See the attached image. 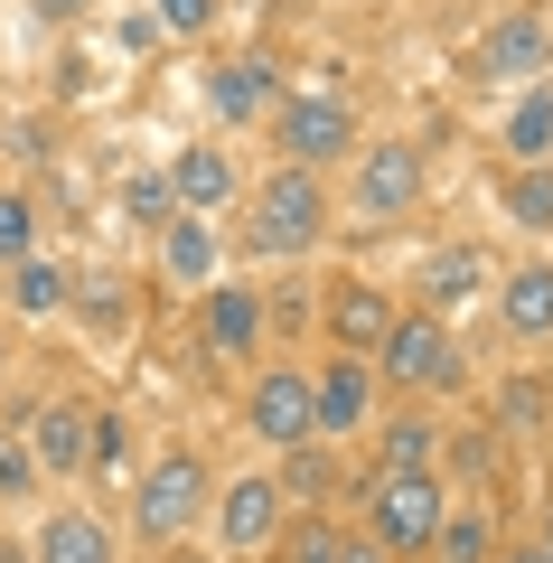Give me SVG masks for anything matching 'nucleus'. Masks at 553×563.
I'll return each instance as SVG.
<instances>
[{"instance_id":"17","label":"nucleus","mask_w":553,"mask_h":563,"mask_svg":"<svg viewBox=\"0 0 553 563\" xmlns=\"http://www.w3.org/2000/svg\"><path fill=\"white\" fill-rule=\"evenodd\" d=\"M169 188H178V217H235V198H244V169H235V151H225L217 132H198V141H178L169 161Z\"/></svg>"},{"instance_id":"15","label":"nucleus","mask_w":553,"mask_h":563,"mask_svg":"<svg viewBox=\"0 0 553 563\" xmlns=\"http://www.w3.org/2000/svg\"><path fill=\"white\" fill-rule=\"evenodd\" d=\"M85 422H95L85 395H47V404L20 413V442H29V461H38L47 488H76L85 479Z\"/></svg>"},{"instance_id":"34","label":"nucleus","mask_w":553,"mask_h":563,"mask_svg":"<svg viewBox=\"0 0 553 563\" xmlns=\"http://www.w3.org/2000/svg\"><path fill=\"white\" fill-rule=\"evenodd\" d=\"M29 10H38L47 29H85V20H95V0H29Z\"/></svg>"},{"instance_id":"16","label":"nucleus","mask_w":553,"mask_h":563,"mask_svg":"<svg viewBox=\"0 0 553 563\" xmlns=\"http://www.w3.org/2000/svg\"><path fill=\"white\" fill-rule=\"evenodd\" d=\"M478 76L488 85H534V76H553V20L544 10H497L488 29H478Z\"/></svg>"},{"instance_id":"24","label":"nucleus","mask_w":553,"mask_h":563,"mask_svg":"<svg viewBox=\"0 0 553 563\" xmlns=\"http://www.w3.org/2000/svg\"><path fill=\"white\" fill-rule=\"evenodd\" d=\"M497 544H507V507L497 498H451V517H441L422 563H497Z\"/></svg>"},{"instance_id":"36","label":"nucleus","mask_w":553,"mask_h":563,"mask_svg":"<svg viewBox=\"0 0 553 563\" xmlns=\"http://www.w3.org/2000/svg\"><path fill=\"white\" fill-rule=\"evenodd\" d=\"M526 536H534V544H544V554H553V488H544V498H534V526H526Z\"/></svg>"},{"instance_id":"31","label":"nucleus","mask_w":553,"mask_h":563,"mask_svg":"<svg viewBox=\"0 0 553 563\" xmlns=\"http://www.w3.org/2000/svg\"><path fill=\"white\" fill-rule=\"evenodd\" d=\"M141 10H151L159 29H169V38H217V20H225V0H141Z\"/></svg>"},{"instance_id":"33","label":"nucleus","mask_w":553,"mask_h":563,"mask_svg":"<svg viewBox=\"0 0 553 563\" xmlns=\"http://www.w3.org/2000/svg\"><path fill=\"white\" fill-rule=\"evenodd\" d=\"M113 38H122V47H132V57H151V47H159V38H169V29H159V20H151V10H122V20H113Z\"/></svg>"},{"instance_id":"32","label":"nucleus","mask_w":553,"mask_h":563,"mask_svg":"<svg viewBox=\"0 0 553 563\" xmlns=\"http://www.w3.org/2000/svg\"><path fill=\"white\" fill-rule=\"evenodd\" d=\"M38 254V198L29 188H0V263Z\"/></svg>"},{"instance_id":"35","label":"nucleus","mask_w":553,"mask_h":563,"mask_svg":"<svg viewBox=\"0 0 553 563\" xmlns=\"http://www.w3.org/2000/svg\"><path fill=\"white\" fill-rule=\"evenodd\" d=\"M497 563H553V554H544L534 536H507V544H497Z\"/></svg>"},{"instance_id":"22","label":"nucleus","mask_w":553,"mask_h":563,"mask_svg":"<svg viewBox=\"0 0 553 563\" xmlns=\"http://www.w3.org/2000/svg\"><path fill=\"white\" fill-rule=\"evenodd\" d=\"M66 301H76V273H66L57 254H20V263H0V310H10V320H57Z\"/></svg>"},{"instance_id":"4","label":"nucleus","mask_w":553,"mask_h":563,"mask_svg":"<svg viewBox=\"0 0 553 563\" xmlns=\"http://www.w3.org/2000/svg\"><path fill=\"white\" fill-rule=\"evenodd\" d=\"M376 385H385V404H460L478 385V366H469V347H460V329L441 310L403 301V320L376 347Z\"/></svg>"},{"instance_id":"9","label":"nucleus","mask_w":553,"mask_h":563,"mask_svg":"<svg viewBox=\"0 0 553 563\" xmlns=\"http://www.w3.org/2000/svg\"><path fill=\"white\" fill-rule=\"evenodd\" d=\"M198 357L244 376L273 357V320H263V282H207L198 291Z\"/></svg>"},{"instance_id":"12","label":"nucleus","mask_w":553,"mask_h":563,"mask_svg":"<svg viewBox=\"0 0 553 563\" xmlns=\"http://www.w3.org/2000/svg\"><path fill=\"white\" fill-rule=\"evenodd\" d=\"M198 95H207V122L217 132H263V113L281 103V66L263 47H235V57H207Z\"/></svg>"},{"instance_id":"5","label":"nucleus","mask_w":553,"mask_h":563,"mask_svg":"<svg viewBox=\"0 0 553 563\" xmlns=\"http://www.w3.org/2000/svg\"><path fill=\"white\" fill-rule=\"evenodd\" d=\"M338 179H347V188H338V217H356V225H413L422 207H432V151H422L413 132H366Z\"/></svg>"},{"instance_id":"19","label":"nucleus","mask_w":553,"mask_h":563,"mask_svg":"<svg viewBox=\"0 0 553 563\" xmlns=\"http://www.w3.org/2000/svg\"><path fill=\"white\" fill-rule=\"evenodd\" d=\"M29 563H122V526L103 517V507H38V526H29Z\"/></svg>"},{"instance_id":"18","label":"nucleus","mask_w":553,"mask_h":563,"mask_svg":"<svg viewBox=\"0 0 553 563\" xmlns=\"http://www.w3.org/2000/svg\"><path fill=\"white\" fill-rule=\"evenodd\" d=\"M488 320H497V339H507V347H553V254H526V263L497 273Z\"/></svg>"},{"instance_id":"3","label":"nucleus","mask_w":553,"mask_h":563,"mask_svg":"<svg viewBox=\"0 0 553 563\" xmlns=\"http://www.w3.org/2000/svg\"><path fill=\"white\" fill-rule=\"evenodd\" d=\"M132 544L141 554H169V544L207 536V498H217V461L198 442H159L151 461L132 470Z\"/></svg>"},{"instance_id":"13","label":"nucleus","mask_w":553,"mask_h":563,"mask_svg":"<svg viewBox=\"0 0 553 563\" xmlns=\"http://www.w3.org/2000/svg\"><path fill=\"white\" fill-rule=\"evenodd\" d=\"M497 291V254L478 235H451V244H432V254L413 263V310H469V301H488Z\"/></svg>"},{"instance_id":"37","label":"nucleus","mask_w":553,"mask_h":563,"mask_svg":"<svg viewBox=\"0 0 553 563\" xmlns=\"http://www.w3.org/2000/svg\"><path fill=\"white\" fill-rule=\"evenodd\" d=\"M10 366H20V339H10V310H0V395H10Z\"/></svg>"},{"instance_id":"6","label":"nucleus","mask_w":553,"mask_h":563,"mask_svg":"<svg viewBox=\"0 0 553 563\" xmlns=\"http://www.w3.org/2000/svg\"><path fill=\"white\" fill-rule=\"evenodd\" d=\"M263 132H273V161L291 169H347L356 161V141H366V122H356L347 95H329V85H281V103L263 113Z\"/></svg>"},{"instance_id":"27","label":"nucleus","mask_w":553,"mask_h":563,"mask_svg":"<svg viewBox=\"0 0 553 563\" xmlns=\"http://www.w3.org/2000/svg\"><path fill=\"white\" fill-rule=\"evenodd\" d=\"M497 207H507L516 235L553 244V161H534V169H497Z\"/></svg>"},{"instance_id":"11","label":"nucleus","mask_w":553,"mask_h":563,"mask_svg":"<svg viewBox=\"0 0 553 563\" xmlns=\"http://www.w3.org/2000/svg\"><path fill=\"white\" fill-rule=\"evenodd\" d=\"M310 413H319V442H366V422L385 413V385L376 357H347V347H319L310 357Z\"/></svg>"},{"instance_id":"1","label":"nucleus","mask_w":553,"mask_h":563,"mask_svg":"<svg viewBox=\"0 0 553 563\" xmlns=\"http://www.w3.org/2000/svg\"><path fill=\"white\" fill-rule=\"evenodd\" d=\"M329 235H338V188L291 161L244 179L235 217H225V254H244V263H310Z\"/></svg>"},{"instance_id":"25","label":"nucleus","mask_w":553,"mask_h":563,"mask_svg":"<svg viewBox=\"0 0 553 563\" xmlns=\"http://www.w3.org/2000/svg\"><path fill=\"white\" fill-rule=\"evenodd\" d=\"M132 432H141L132 404H95V422H85V488H132V470H141Z\"/></svg>"},{"instance_id":"30","label":"nucleus","mask_w":553,"mask_h":563,"mask_svg":"<svg viewBox=\"0 0 553 563\" xmlns=\"http://www.w3.org/2000/svg\"><path fill=\"white\" fill-rule=\"evenodd\" d=\"M38 498H47V479H38V461H29V442L0 432V507H38Z\"/></svg>"},{"instance_id":"38","label":"nucleus","mask_w":553,"mask_h":563,"mask_svg":"<svg viewBox=\"0 0 553 563\" xmlns=\"http://www.w3.org/2000/svg\"><path fill=\"white\" fill-rule=\"evenodd\" d=\"M338 563H395V554H376V544H366V536L347 526V554H338Z\"/></svg>"},{"instance_id":"40","label":"nucleus","mask_w":553,"mask_h":563,"mask_svg":"<svg viewBox=\"0 0 553 563\" xmlns=\"http://www.w3.org/2000/svg\"><path fill=\"white\" fill-rule=\"evenodd\" d=\"M0 536H10V507H0Z\"/></svg>"},{"instance_id":"21","label":"nucleus","mask_w":553,"mask_h":563,"mask_svg":"<svg viewBox=\"0 0 553 563\" xmlns=\"http://www.w3.org/2000/svg\"><path fill=\"white\" fill-rule=\"evenodd\" d=\"M534 161H553V76L516 85L507 122H497V169H534Z\"/></svg>"},{"instance_id":"26","label":"nucleus","mask_w":553,"mask_h":563,"mask_svg":"<svg viewBox=\"0 0 553 563\" xmlns=\"http://www.w3.org/2000/svg\"><path fill=\"white\" fill-rule=\"evenodd\" d=\"M488 432H507V442H553V385L544 376H534V366H516V376L507 385H497V395H488Z\"/></svg>"},{"instance_id":"23","label":"nucleus","mask_w":553,"mask_h":563,"mask_svg":"<svg viewBox=\"0 0 553 563\" xmlns=\"http://www.w3.org/2000/svg\"><path fill=\"white\" fill-rule=\"evenodd\" d=\"M273 479H281V498H291V507H329V517H338L356 470L338 461V442H300V451H281V461H273Z\"/></svg>"},{"instance_id":"29","label":"nucleus","mask_w":553,"mask_h":563,"mask_svg":"<svg viewBox=\"0 0 553 563\" xmlns=\"http://www.w3.org/2000/svg\"><path fill=\"white\" fill-rule=\"evenodd\" d=\"M113 207H122V225H141V235H159V225L178 217V188H169V169H122Z\"/></svg>"},{"instance_id":"28","label":"nucleus","mask_w":553,"mask_h":563,"mask_svg":"<svg viewBox=\"0 0 553 563\" xmlns=\"http://www.w3.org/2000/svg\"><path fill=\"white\" fill-rule=\"evenodd\" d=\"M338 554H347V517H329V507H291L263 563H338Z\"/></svg>"},{"instance_id":"10","label":"nucleus","mask_w":553,"mask_h":563,"mask_svg":"<svg viewBox=\"0 0 553 563\" xmlns=\"http://www.w3.org/2000/svg\"><path fill=\"white\" fill-rule=\"evenodd\" d=\"M395 320H403V291H395V282H376V273H329V282H319V347L376 357Z\"/></svg>"},{"instance_id":"2","label":"nucleus","mask_w":553,"mask_h":563,"mask_svg":"<svg viewBox=\"0 0 553 563\" xmlns=\"http://www.w3.org/2000/svg\"><path fill=\"white\" fill-rule=\"evenodd\" d=\"M347 507H356L347 526L376 544V554L422 563V554H432V536H441V517H451V479H441V470H356Z\"/></svg>"},{"instance_id":"39","label":"nucleus","mask_w":553,"mask_h":563,"mask_svg":"<svg viewBox=\"0 0 553 563\" xmlns=\"http://www.w3.org/2000/svg\"><path fill=\"white\" fill-rule=\"evenodd\" d=\"M0 563H29V536H0Z\"/></svg>"},{"instance_id":"14","label":"nucleus","mask_w":553,"mask_h":563,"mask_svg":"<svg viewBox=\"0 0 553 563\" xmlns=\"http://www.w3.org/2000/svg\"><path fill=\"white\" fill-rule=\"evenodd\" d=\"M225 217H169L151 235V282H169V291H188L198 301L207 282H225Z\"/></svg>"},{"instance_id":"7","label":"nucleus","mask_w":553,"mask_h":563,"mask_svg":"<svg viewBox=\"0 0 553 563\" xmlns=\"http://www.w3.org/2000/svg\"><path fill=\"white\" fill-rule=\"evenodd\" d=\"M235 422L254 432L263 451H300V442H319V413H310V357L300 347H273L263 366H244L235 376Z\"/></svg>"},{"instance_id":"8","label":"nucleus","mask_w":553,"mask_h":563,"mask_svg":"<svg viewBox=\"0 0 553 563\" xmlns=\"http://www.w3.org/2000/svg\"><path fill=\"white\" fill-rule=\"evenodd\" d=\"M281 517H291V498H281L273 470H217V498H207V536H217L225 563H263L281 536Z\"/></svg>"},{"instance_id":"20","label":"nucleus","mask_w":553,"mask_h":563,"mask_svg":"<svg viewBox=\"0 0 553 563\" xmlns=\"http://www.w3.org/2000/svg\"><path fill=\"white\" fill-rule=\"evenodd\" d=\"M441 404H385L376 422H366V442H376V461L366 470H441Z\"/></svg>"}]
</instances>
